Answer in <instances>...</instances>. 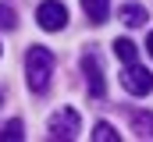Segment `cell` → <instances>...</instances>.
Wrapping results in <instances>:
<instances>
[{"label":"cell","mask_w":153,"mask_h":142,"mask_svg":"<svg viewBox=\"0 0 153 142\" xmlns=\"http://www.w3.org/2000/svg\"><path fill=\"white\" fill-rule=\"evenodd\" d=\"M50 75H53V53L46 46H29V53H25V82H29V89L36 96H43L50 89Z\"/></svg>","instance_id":"obj_1"},{"label":"cell","mask_w":153,"mask_h":142,"mask_svg":"<svg viewBox=\"0 0 153 142\" xmlns=\"http://www.w3.org/2000/svg\"><path fill=\"white\" fill-rule=\"evenodd\" d=\"M78 132H82V114L75 106H61L46 124V139L50 142H71V139H78Z\"/></svg>","instance_id":"obj_2"},{"label":"cell","mask_w":153,"mask_h":142,"mask_svg":"<svg viewBox=\"0 0 153 142\" xmlns=\"http://www.w3.org/2000/svg\"><path fill=\"white\" fill-rule=\"evenodd\" d=\"M36 21H39V29H46V32H61L68 25V7L61 0H43L36 7Z\"/></svg>","instance_id":"obj_3"},{"label":"cell","mask_w":153,"mask_h":142,"mask_svg":"<svg viewBox=\"0 0 153 142\" xmlns=\"http://www.w3.org/2000/svg\"><path fill=\"white\" fill-rule=\"evenodd\" d=\"M82 75H85V85H89V96L93 100H103L107 96V82H103V71H100V57L93 50L82 53Z\"/></svg>","instance_id":"obj_4"},{"label":"cell","mask_w":153,"mask_h":142,"mask_svg":"<svg viewBox=\"0 0 153 142\" xmlns=\"http://www.w3.org/2000/svg\"><path fill=\"white\" fill-rule=\"evenodd\" d=\"M121 85H125V89H128L132 96H146V92L153 89V75H150L146 68H139V64L132 61L128 68L121 71Z\"/></svg>","instance_id":"obj_5"},{"label":"cell","mask_w":153,"mask_h":142,"mask_svg":"<svg viewBox=\"0 0 153 142\" xmlns=\"http://www.w3.org/2000/svg\"><path fill=\"white\" fill-rule=\"evenodd\" d=\"M117 18H121L128 29H139V25H146V21H150V14H146V7H143V4H121Z\"/></svg>","instance_id":"obj_6"},{"label":"cell","mask_w":153,"mask_h":142,"mask_svg":"<svg viewBox=\"0 0 153 142\" xmlns=\"http://www.w3.org/2000/svg\"><path fill=\"white\" fill-rule=\"evenodd\" d=\"M128 121H132V132H135L139 139H153V114H146V110H132Z\"/></svg>","instance_id":"obj_7"},{"label":"cell","mask_w":153,"mask_h":142,"mask_svg":"<svg viewBox=\"0 0 153 142\" xmlns=\"http://www.w3.org/2000/svg\"><path fill=\"white\" fill-rule=\"evenodd\" d=\"M82 7H85V18H89L93 25H103V21H107L111 0H82Z\"/></svg>","instance_id":"obj_8"},{"label":"cell","mask_w":153,"mask_h":142,"mask_svg":"<svg viewBox=\"0 0 153 142\" xmlns=\"http://www.w3.org/2000/svg\"><path fill=\"white\" fill-rule=\"evenodd\" d=\"M114 53L125 61V64H132V61L139 57V46H135L132 39H125V36H121V39H114Z\"/></svg>","instance_id":"obj_9"},{"label":"cell","mask_w":153,"mask_h":142,"mask_svg":"<svg viewBox=\"0 0 153 142\" xmlns=\"http://www.w3.org/2000/svg\"><path fill=\"white\" fill-rule=\"evenodd\" d=\"M18 139H25V124L14 117V121H7V124L0 128V142H18Z\"/></svg>","instance_id":"obj_10"},{"label":"cell","mask_w":153,"mask_h":142,"mask_svg":"<svg viewBox=\"0 0 153 142\" xmlns=\"http://www.w3.org/2000/svg\"><path fill=\"white\" fill-rule=\"evenodd\" d=\"M89 139H93V142H121V135H117L107 121H100V124L93 128V135H89Z\"/></svg>","instance_id":"obj_11"},{"label":"cell","mask_w":153,"mask_h":142,"mask_svg":"<svg viewBox=\"0 0 153 142\" xmlns=\"http://www.w3.org/2000/svg\"><path fill=\"white\" fill-rule=\"evenodd\" d=\"M14 25H18V14H14V7L0 4V29H4V32H11Z\"/></svg>","instance_id":"obj_12"},{"label":"cell","mask_w":153,"mask_h":142,"mask_svg":"<svg viewBox=\"0 0 153 142\" xmlns=\"http://www.w3.org/2000/svg\"><path fill=\"white\" fill-rule=\"evenodd\" d=\"M146 50H150V57H153V32L146 36Z\"/></svg>","instance_id":"obj_13"}]
</instances>
